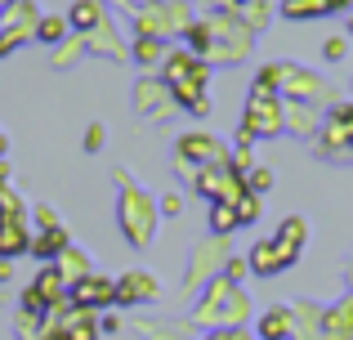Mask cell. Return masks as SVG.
Instances as JSON below:
<instances>
[{"label":"cell","mask_w":353,"mask_h":340,"mask_svg":"<svg viewBox=\"0 0 353 340\" xmlns=\"http://www.w3.org/2000/svg\"><path fill=\"white\" fill-rule=\"evenodd\" d=\"M77 300H81V305H103V300H117V291H112V282H103V278H90V282H81Z\"/></svg>","instance_id":"1"},{"label":"cell","mask_w":353,"mask_h":340,"mask_svg":"<svg viewBox=\"0 0 353 340\" xmlns=\"http://www.w3.org/2000/svg\"><path fill=\"white\" fill-rule=\"evenodd\" d=\"M322 9H327V0H286L282 14L286 18H309V14H322Z\"/></svg>","instance_id":"2"},{"label":"cell","mask_w":353,"mask_h":340,"mask_svg":"<svg viewBox=\"0 0 353 340\" xmlns=\"http://www.w3.org/2000/svg\"><path fill=\"white\" fill-rule=\"evenodd\" d=\"M134 296H152V282H148V278H134V273H130V278L121 282L117 300H134Z\"/></svg>","instance_id":"3"},{"label":"cell","mask_w":353,"mask_h":340,"mask_svg":"<svg viewBox=\"0 0 353 340\" xmlns=\"http://www.w3.org/2000/svg\"><path fill=\"white\" fill-rule=\"evenodd\" d=\"M210 224H215L219 233H228V228L237 224V210H233V206H224V201H219V206H215V219H210Z\"/></svg>","instance_id":"4"},{"label":"cell","mask_w":353,"mask_h":340,"mask_svg":"<svg viewBox=\"0 0 353 340\" xmlns=\"http://www.w3.org/2000/svg\"><path fill=\"white\" fill-rule=\"evenodd\" d=\"M59 246H63V233H50V237H41V242H36V255H59Z\"/></svg>","instance_id":"5"},{"label":"cell","mask_w":353,"mask_h":340,"mask_svg":"<svg viewBox=\"0 0 353 340\" xmlns=\"http://www.w3.org/2000/svg\"><path fill=\"white\" fill-rule=\"evenodd\" d=\"M264 336H286V314H268Z\"/></svg>","instance_id":"6"},{"label":"cell","mask_w":353,"mask_h":340,"mask_svg":"<svg viewBox=\"0 0 353 340\" xmlns=\"http://www.w3.org/2000/svg\"><path fill=\"white\" fill-rule=\"evenodd\" d=\"M59 32H63L59 18H45V23H41V41H59Z\"/></svg>","instance_id":"7"},{"label":"cell","mask_w":353,"mask_h":340,"mask_svg":"<svg viewBox=\"0 0 353 340\" xmlns=\"http://www.w3.org/2000/svg\"><path fill=\"white\" fill-rule=\"evenodd\" d=\"M268 183H273V174H268V170H255V174H250V188H255V192H264Z\"/></svg>","instance_id":"8"},{"label":"cell","mask_w":353,"mask_h":340,"mask_svg":"<svg viewBox=\"0 0 353 340\" xmlns=\"http://www.w3.org/2000/svg\"><path fill=\"white\" fill-rule=\"evenodd\" d=\"M50 340H68V336H50Z\"/></svg>","instance_id":"9"}]
</instances>
